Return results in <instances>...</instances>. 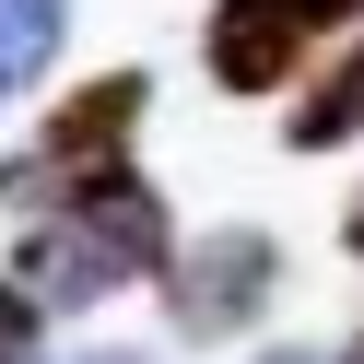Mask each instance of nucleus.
<instances>
[{"label": "nucleus", "instance_id": "nucleus-10", "mask_svg": "<svg viewBox=\"0 0 364 364\" xmlns=\"http://www.w3.org/2000/svg\"><path fill=\"white\" fill-rule=\"evenodd\" d=\"M71 364H153V353H71Z\"/></svg>", "mask_w": 364, "mask_h": 364}, {"label": "nucleus", "instance_id": "nucleus-7", "mask_svg": "<svg viewBox=\"0 0 364 364\" xmlns=\"http://www.w3.org/2000/svg\"><path fill=\"white\" fill-rule=\"evenodd\" d=\"M0 364H48V306L24 282H0Z\"/></svg>", "mask_w": 364, "mask_h": 364}, {"label": "nucleus", "instance_id": "nucleus-5", "mask_svg": "<svg viewBox=\"0 0 364 364\" xmlns=\"http://www.w3.org/2000/svg\"><path fill=\"white\" fill-rule=\"evenodd\" d=\"M353 129H364V36H353V48H329V59H317V82L294 95L282 141H294V153H341Z\"/></svg>", "mask_w": 364, "mask_h": 364}, {"label": "nucleus", "instance_id": "nucleus-8", "mask_svg": "<svg viewBox=\"0 0 364 364\" xmlns=\"http://www.w3.org/2000/svg\"><path fill=\"white\" fill-rule=\"evenodd\" d=\"M259 364H364V353H306V341H282V353H259Z\"/></svg>", "mask_w": 364, "mask_h": 364}, {"label": "nucleus", "instance_id": "nucleus-6", "mask_svg": "<svg viewBox=\"0 0 364 364\" xmlns=\"http://www.w3.org/2000/svg\"><path fill=\"white\" fill-rule=\"evenodd\" d=\"M59 36H71V0H0V106L59 59Z\"/></svg>", "mask_w": 364, "mask_h": 364}, {"label": "nucleus", "instance_id": "nucleus-2", "mask_svg": "<svg viewBox=\"0 0 364 364\" xmlns=\"http://www.w3.org/2000/svg\"><path fill=\"white\" fill-rule=\"evenodd\" d=\"M141 106H153V82H141V71H106V82H82V95L59 106L48 129H36V153L0 176V188L24 200V212H48V200H71L82 176H118V165H129V129H141Z\"/></svg>", "mask_w": 364, "mask_h": 364}, {"label": "nucleus", "instance_id": "nucleus-3", "mask_svg": "<svg viewBox=\"0 0 364 364\" xmlns=\"http://www.w3.org/2000/svg\"><path fill=\"white\" fill-rule=\"evenodd\" d=\"M353 12L364 0H212V48L200 59H212L223 95H270V82H294Z\"/></svg>", "mask_w": 364, "mask_h": 364}, {"label": "nucleus", "instance_id": "nucleus-1", "mask_svg": "<svg viewBox=\"0 0 364 364\" xmlns=\"http://www.w3.org/2000/svg\"><path fill=\"white\" fill-rule=\"evenodd\" d=\"M165 259H176L165 188H153L141 165H118V176H82L71 200L36 212V235L12 247V282L48 317H71V306H106V294H129V282H165Z\"/></svg>", "mask_w": 364, "mask_h": 364}, {"label": "nucleus", "instance_id": "nucleus-9", "mask_svg": "<svg viewBox=\"0 0 364 364\" xmlns=\"http://www.w3.org/2000/svg\"><path fill=\"white\" fill-rule=\"evenodd\" d=\"M341 247H353V259H364V188H353V212H341Z\"/></svg>", "mask_w": 364, "mask_h": 364}, {"label": "nucleus", "instance_id": "nucleus-4", "mask_svg": "<svg viewBox=\"0 0 364 364\" xmlns=\"http://www.w3.org/2000/svg\"><path fill=\"white\" fill-rule=\"evenodd\" d=\"M270 294H282V247L247 235V223L165 259V317H176V341H235V329H259Z\"/></svg>", "mask_w": 364, "mask_h": 364}]
</instances>
